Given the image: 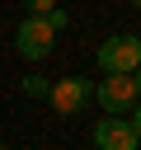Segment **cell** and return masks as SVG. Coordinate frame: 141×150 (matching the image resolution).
Wrapping results in <instances>:
<instances>
[{
  "label": "cell",
  "mask_w": 141,
  "mask_h": 150,
  "mask_svg": "<svg viewBox=\"0 0 141 150\" xmlns=\"http://www.w3.org/2000/svg\"><path fill=\"white\" fill-rule=\"evenodd\" d=\"M94 98L108 108V117L132 112V108L141 103V94H136V80H132V75H103V80L94 84Z\"/></svg>",
  "instance_id": "6da1fadb"
},
{
  "label": "cell",
  "mask_w": 141,
  "mask_h": 150,
  "mask_svg": "<svg viewBox=\"0 0 141 150\" xmlns=\"http://www.w3.org/2000/svg\"><path fill=\"white\" fill-rule=\"evenodd\" d=\"M89 98H94V84H89V80H80V75H66V80H56V84L47 89V103H52L61 117L85 112V108H89Z\"/></svg>",
  "instance_id": "7a4b0ae2"
},
{
  "label": "cell",
  "mask_w": 141,
  "mask_h": 150,
  "mask_svg": "<svg viewBox=\"0 0 141 150\" xmlns=\"http://www.w3.org/2000/svg\"><path fill=\"white\" fill-rule=\"evenodd\" d=\"M99 70H108V75H136V70H141V47H136V38H108V42L99 47Z\"/></svg>",
  "instance_id": "3957f363"
},
{
  "label": "cell",
  "mask_w": 141,
  "mask_h": 150,
  "mask_svg": "<svg viewBox=\"0 0 141 150\" xmlns=\"http://www.w3.org/2000/svg\"><path fill=\"white\" fill-rule=\"evenodd\" d=\"M14 47H19V56L42 61V56L56 47V33H52L42 19H24V23H19V33H14Z\"/></svg>",
  "instance_id": "277c9868"
},
{
  "label": "cell",
  "mask_w": 141,
  "mask_h": 150,
  "mask_svg": "<svg viewBox=\"0 0 141 150\" xmlns=\"http://www.w3.org/2000/svg\"><path fill=\"white\" fill-rule=\"evenodd\" d=\"M94 145H99V150H136L141 141H136V131H132L127 117H103V122L94 127Z\"/></svg>",
  "instance_id": "5b68a950"
},
{
  "label": "cell",
  "mask_w": 141,
  "mask_h": 150,
  "mask_svg": "<svg viewBox=\"0 0 141 150\" xmlns=\"http://www.w3.org/2000/svg\"><path fill=\"white\" fill-rule=\"evenodd\" d=\"M47 89H52V84H47L42 75H28V80H24V94H33V98H47Z\"/></svg>",
  "instance_id": "8992f818"
},
{
  "label": "cell",
  "mask_w": 141,
  "mask_h": 150,
  "mask_svg": "<svg viewBox=\"0 0 141 150\" xmlns=\"http://www.w3.org/2000/svg\"><path fill=\"white\" fill-rule=\"evenodd\" d=\"M132 131H136V141H141V103L132 108Z\"/></svg>",
  "instance_id": "52a82bcc"
},
{
  "label": "cell",
  "mask_w": 141,
  "mask_h": 150,
  "mask_svg": "<svg viewBox=\"0 0 141 150\" xmlns=\"http://www.w3.org/2000/svg\"><path fill=\"white\" fill-rule=\"evenodd\" d=\"M132 80H136V94H141V70H136V75H132Z\"/></svg>",
  "instance_id": "ba28073f"
},
{
  "label": "cell",
  "mask_w": 141,
  "mask_h": 150,
  "mask_svg": "<svg viewBox=\"0 0 141 150\" xmlns=\"http://www.w3.org/2000/svg\"><path fill=\"white\" fill-rule=\"evenodd\" d=\"M136 47H141V33H136Z\"/></svg>",
  "instance_id": "9c48e42d"
},
{
  "label": "cell",
  "mask_w": 141,
  "mask_h": 150,
  "mask_svg": "<svg viewBox=\"0 0 141 150\" xmlns=\"http://www.w3.org/2000/svg\"><path fill=\"white\" fill-rule=\"evenodd\" d=\"M0 150H5V141H0Z\"/></svg>",
  "instance_id": "30bf717a"
}]
</instances>
